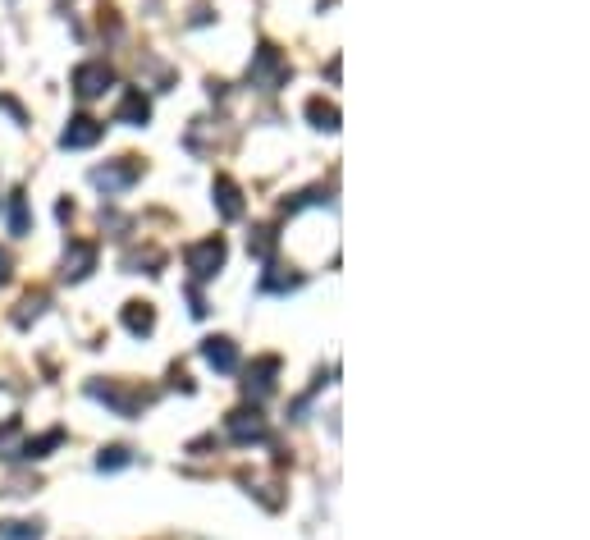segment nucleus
<instances>
[{
  "label": "nucleus",
  "mask_w": 590,
  "mask_h": 540,
  "mask_svg": "<svg viewBox=\"0 0 590 540\" xmlns=\"http://www.w3.org/2000/svg\"><path fill=\"white\" fill-rule=\"evenodd\" d=\"M183 261H188V270H193L197 280H211L215 270L225 266V238H202V243H193V248L183 252Z\"/></svg>",
  "instance_id": "1"
},
{
  "label": "nucleus",
  "mask_w": 590,
  "mask_h": 540,
  "mask_svg": "<svg viewBox=\"0 0 590 540\" xmlns=\"http://www.w3.org/2000/svg\"><path fill=\"white\" fill-rule=\"evenodd\" d=\"M92 142H101V124H97V119H87V115L69 119V129L60 133V147H65V152H78V147H92Z\"/></svg>",
  "instance_id": "2"
},
{
  "label": "nucleus",
  "mask_w": 590,
  "mask_h": 540,
  "mask_svg": "<svg viewBox=\"0 0 590 540\" xmlns=\"http://www.w3.org/2000/svg\"><path fill=\"white\" fill-rule=\"evenodd\" d=\"M202 357L206 362H211L215 371H220V376H229V371H238V348H234V339H206L202 344Z\"/></svg>",
  "instance_id": "3"
},
{
  "label": "nucleus",
  "mask_w": 590,
  "mask_h": 540,
  "mask_svg": "<svg viewBox=\"0 0 590 540\" xmlns=\"http://www.w3.org/2000/svg\"><path fill=\"white\" fill-rule=\"evenodd\" d=\"M106 87H110V69H106V65H83V69L74 74V92H78L83 101L101 97Z\"/></svg>",
  "instance_id": "4"
},
{
  "label": "nucleus",
  "mask_w": 590,
  "mask_h": 540,
  "mask_svg": "<svg viewBox=\"0 0 590 540\" xmlns=\"http://www.w3.org/2000/svg\"><path fill=\"white\" fill-rule=\"evenodd\" d=\"M229 435L238 444H252V440H266V422L257 412H229Z\"/></svg>",
  "instance_id": "5"
},
{
  "label": "nucleus",
  "mask_w": 590,
  "mask_h": 540,
  "mask_svg": "<svg viewBox=\"0 0 590 540\" xmlns=\"http://www.w3.org/2000/svg\"><path fill=\"white\" fill-rule=\"evenodd\" d=\"M275 371H279V357H261L257 371H252V380L243 385V389H247V399H266L270 389H275V380H270Z\"/></svg>",
  "instance_id": "6"
},
{
  "label": "nucleus",
  "mask_w": 590,
  "mask_h": 540,
  "mask_svg": "<svg viewBox=\"0 0 590 540\" xmlns=\"http://www.w3.org/2000/svg\"><path fill=\"white\" fill-rule=\"evenodd\" d=\"M252 83H261V87H275L279 78H284V60H279L270 46H261V55H257V69H252Z\"/></svg>",
  "instance_id": "7"
},
{
  "label": "nucleus",
  "mask_w": 590,
  "mask_h": 540,
  "mask_svg": "<svg viewBox=\"0 0 590 540\" xmlns=\"http://www.w3.org/2000/svg\"><path fill=\"white\" fill-rule=\"evenodd\" d=\"M138 179V165H110V170H92V184L106 188V193H119Z\"/></svg>",
  "instance_id": "8"
},
{
  "label": "nucleus",
  "mask_w": 590,
  "mask_h": 540,
  "mask_svg": "<svg viewBox=\"0 0 590 540\" xmlns=\"http://www.w3.org/2000/svg\"><path fill=\"white\" fill-rule=\"evenodd\" d=\"M92 261H97V248L92 243H74L65 257V280H83L87 270H92Z\"/></svg>",
  "instance_id": "9"
},
{
  "label": "nucleus",
  "mask_w": 590,
  "mask_h": 540,
  "mask_svg": "<svg viewBox=\"0 0 590 540\" xmlns=\"http://www.w3.org/2000/svg\"><path fill=\"white\" fill-rule=\"evenodd\" d=\"M215 206H220V216L225 220H238L243 216V202H238V188H234V179H215Z\"/></svg>",
  "instance_id": "10"
},
{
  "label": "nucleus",
  "mask_w": 590,
  "mask_h": 540,
  "mask_svg": "<svg viewBox=\"0 0 590 540\" xmlns=\"http://www.w3.org/2000/svg\"><path fill=\"white\" fill-rule=\"evenodd\" d=\"M124 325H129V335H151L156 330V312H151V303H129L124 307Z\"/></svg>",
  "instance_id": "11"
},
{
  "label": "nucleus",
  "mask_w": 590,
  "mask_h": 540,
  "mask_svg": "<svg viewBox=\"0 0 590 540\" xmlns=\"http://www.w3.org/2000/svg\"><path fill=\"white\" fill-rule=\"evenodd\" d=\"M147 115H151V106H147V97L142 92H129L124 97V106H119V124H147Z\"/></svg>",
  "instance_id": "12"
},
{
  "label": "nucleus",
  "mask_w": 590,
  "mask_h": 540,
  "mask_svg": "<svg viewBox=\"0 0 590 540\" xmlns=\"http://www.w3.org/2000/svg\"><path fill=\"white\" fill-rule=\"evenodd\" d=\"M0 540H42V527L37 522H0Z\"/></svg>",
  "instance_id": "13"
},
{
  "label": "nucleus",
  "mask_w": 590,
  "mask_h": 540,
  "mask_svg": "<svg viewBox=\"0 0 590 540\" xmlns=\"http://www.w3.org/2000/svg\"><path fill=\"white\" fill-rule=\"evenodd\" d=\"M307 115H312V119H316V129H325V133L339 129V110L325 106V101H312V106H307Z\"/></svg>",
  "instance_id": "14"
},
{
  "label": "nucleus",
  "mask_w": 590,
  "mask_h": 540,
  "mask_svg": "<svg viewBox=\"0 0 590 540\" xmlns=\"http://www.w3.org/2000/svg\"><path fill=\"white\" fill-rule=\"evenodd\" d=\"M10 234H28V197L23 193L10 197Z\"/></svg>",
  "instance_id": "15"
},
{
  "label": "nucleus",
  "mask_w": 590,
  "mask_h": 540,
  "mask_svg": "<svg viewBox=\"0 0 590 540\" xmlns=\"http://www.w3.org/2000/svg\"><path fill=\"white\" fill-rule=\"evenodd\" d=\"M97 467L101 472H119V467H129V449H101V458H97Z\"/></svg>",
  "instance_id": "16"
},
{
  "label": "nucleus",
  "mask_w": 590,
  "mask_h": 540,
  "mask_svg": "<svg viewBox=\"0 0 590 540\" xmlns=\"http://www.w3.org/2000/svg\"><path fill=\"white\" fill-rule=\"evenodd\" d=\"M65 440L60 431H51V435H42V440H28L23 444V458H46V449H55V444Z\"/></svg>",
  "instance_id": "17"
},
{
  "label": "nucleus",
  "mask_w": 590,
  "mask_h": 540,
  "mask_svg": "<svg viewBox=\"0 0 590 540\" xmlns=\"http://www.w3.org/2000/svg\"><path fill=\"white\" fill-rule=\"evenodd\" d=\"M10 280V257H5V252H0V284Z\"/></svg>",
  "instance_id": "18"
}]
</instances>
